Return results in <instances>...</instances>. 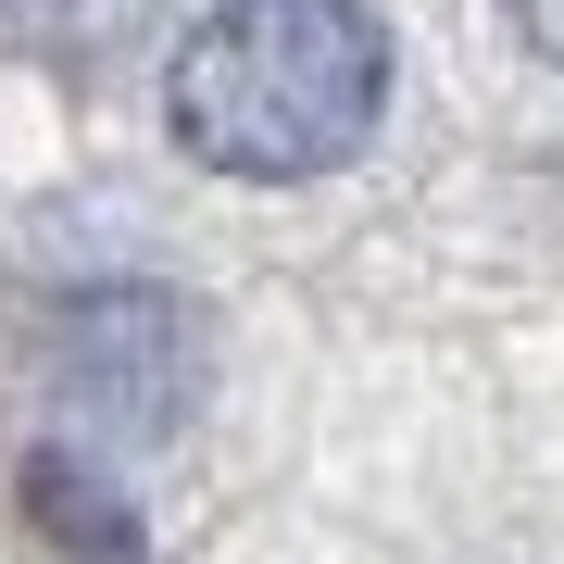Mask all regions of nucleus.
Listing matches in <instances>:
<instances>
[{
  "instance_id": "obj_1",
  "label": "nucleus",
  "mask_w": 564,
  "mask_h": 564,
  "mask_svg": "<svg viewBox=\"0 0 564 564\" xmlns=\"http://www.w3.org/2000/svg\"><path fill=\"white\" fill-rule=\"evenodd\" d=\"M389 113V25L364 0H214L163 63V126L188 163L302 188Z\"/></svg>"
},
{
  "instance_id": "obj_2",
  "label": "nucleus",
  "mask_w": 564,
  "mask_h": 564,
  "mask_svg": "<svg viewBox=\"0 0 564 564\" xmlns=\"http://www.w3.org/2000/svg\"><path fill=\"white\" fill-rule=\"evenodd\" d=\"M51 389L88 440H176L188 402H202V314L176 289H76L51 314Z\"/></svg>"
},
{
  "instance_id": "obj_3",
  "label": "nucleus",
  "mask_w": 564,
  "mask_h": 564,
  "mask_svg": "<svg viewBox=\"0 0 564 564\" xmlns=\"http://www.w3.org/2000/svg\"><path fill=\"white\" fill-rule=\"evenodd\" d=\"M25 514H39V540L63 564H151L139 502H126L88 452H25Z\"/></svg>"
},
{
  "instance_id": "obj_4",
  "label": "nucleus",
  "mask_w": 564,
  "mask_h": 564,
  "mask_svg": "<svg viewBox=\"0 0 564 564\" xmlns=\"http://www.w3.org/2000/svg\"><path fill=\"white\" fill-rule=\"evenodd\" d=\"M163 0H0V51H39V63H113L139 51V25Z\"/></svg>"
},
{
  "instance_id": "obj_5",
  "label": "nucleus",
  "mask_w": 564,
  "mask_h": 564,
  "mask_svg": "<svg viewBox=\"0 0 564 564\" xmlns=\"http://www.w3.org/2000/svg\"><path fill=\"white\" fill-rule=\"evenodd\" d=\"M514 25H527V51H552V63H564V0H514Z\"/></svg>"
}]
</instances>
